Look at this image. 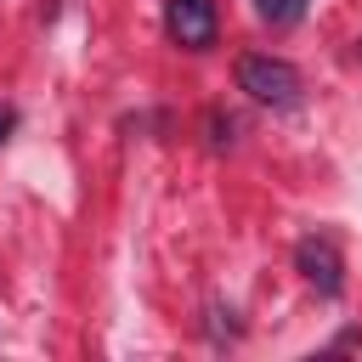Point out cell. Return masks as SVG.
<instances>
[{
  "label": "cell",
  "mask_w": 362,
  "mask_h": 362,
  "mask_svg": "<svg viewBox=\"0 0 362 362\" xmlns=\"http://www.w3.org/2000/svg\"><path fill=\"white\" fill-rule=\"evenodd\" d=\"M238 90L260 107H294L300 102V68L288 57H272V51H249L238 57Z\"/></svg>",
  "instance_id": "cell-1"
},
{
  "label": "cell",
  "mask_w": 362,
  "mask_h": 362,
  "mask_svg": "<svg viewBox=\"0 0 362 362\" xmlns=\"http://www.w3.org/2000/svg\"><path fill=\"white\" fill-rule=\"evenodd\" d=\"M164 34L181 51H209L221 34V11L215 0H164Z\"/></svg>",
  "instance_id": "cell-2"
},
{
  "label": "cell",
  "mask_w": 362,
  "mask_h": 362,
  "mask_svg": "<svg viewBox=\"0 0 362 362\" xmlns=\"http://www.w3.org/2000/svg\"><path fill=\"white\" fill-rule=\"evenodd\" d=\"M294 266H300V277H305L322 300H334V294L345 288V260H339L334 238H322V232H305V238L294 243Z\"/></svg>",
  "instance_id": "cell-3"
},
{
  "label": "cell",
  "mask_w": 362,
  "mask_h": 362,
  "mask_svg": "<svg viewBox=\"0 0 362 362\" xmlns=\"http://www.w3.org/2000/svg\"><path fill=\"white\" fill-rule=\"evenodd\" d=\"M255 11L272 17V23H294V17L305 11V0H255Z\"/></svg>",
  "instance_id": "cell-4"
},
{
  "label": "cell",
  "mask_w": 362,
  "mask_h": 362,
  "mask_svg": "<svg viewBox=\"0 0 362 362\" xmlns=\"http://www.w3.org/2000/svg\"><path fill=\"white\" fill-rule=\"evenodd\" d=\"M11 124H17V113H11V107H0V141L11 136Z\"/></svg>",
  "instance_id": "cell-5"
}]
</instances>
